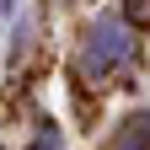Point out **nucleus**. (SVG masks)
<instances>
[{"label": "nucleus", "instance_id": "nucleus-3", "mask_svg": "<svg viewBox=\"0 0 150 150\" xmlns=\"http://www.w3.org/2000/svg\"><path fill=\"white\" fill-rule=\"evenodd\" d=\"M0 6H6V11H11V0H0Z\"/></svg>", "mask_w": 150, "mask_h": 150}, {"label": "nucleus", "instance_id": "nucleus-1", "mask_svg": "<svg viewBox=\"0 0 150 150\" xmlns=\"http://www.w3.org/2000/svg\"><path fill=\"white\" fill-rule=\"evenodd\" d=\"M91 64H97V70H112V64H123L129 59V43H123V27L118 22H112V16H102V22L97 27H91Z\"/></svg>", "mask_w": 150, "mask_h": 150}, {"label": "nucleus", "instance_id": "nucleus-2", "mask_svg": "<svg viewBox=\"0 0 150 150\" xmlns=\"http://www.w3.org/2000/svg\"><path fill=\"white\" fill-rule=\"evenodd\" d=\"M112 150H150V112H134V118L118 129Z\"/></svg>", "mask_w": 150, "mask_h": 150}]
</instances>
